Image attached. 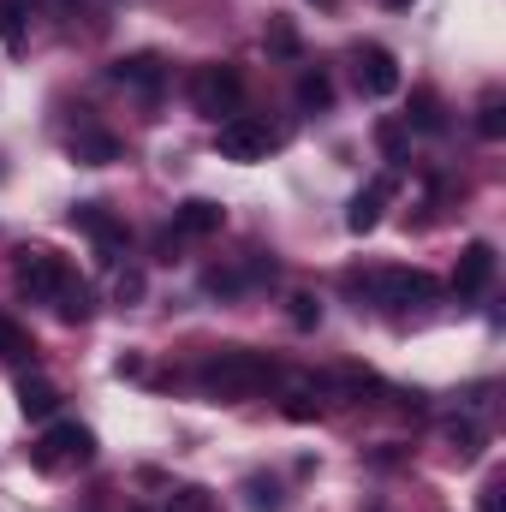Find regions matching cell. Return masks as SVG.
<instances>
[{
    "label": "cell",
    "mask_w": 506,
    "mask_h": 512,
    "mask_svg": "<svg viewBox=\"0 0 506 512\" xmlns=\"http://www.w3.org/2000/svg\"><path fill=\"white\" fill-rule=\"evenodd\" d=\"M352 78H358V90H364V96H376V102H381V96H399V84H405V78H399V60H393L381 42L352 48Z\"/></svg>",
    "instance_id": "ba28073f"
},
{
    "label": "cell",
    "mask_w": 506,
    "mask_h": 512,
    "mask_svg": "<svg viewBox=\"0 0 506 512\" xmlns=\"http://www.w3.org/2000/svg\"><path fill=\"white\" fill-rule=\"evenodd\" d=\"M54 316H60V322H90V316H96V292H90L78 274H66V286L54 292Z\"/></svg>",
    "instance_id": "4fadbf2b"
},
{
    "label": "cell",
    "mask_w": 506,
    "mask_h": 512,
    "mask_svg": "<svg viewBox=\"0 0 506 512\" xmlns=\"http://www.w3.org/2000/svg\"><path fill=\"white\" fill-rule=\"evenodd\" d=\"M36 346H30V334L12 322V316H0V364H24Z\"/></svg>",
    "instance_id": "7402d4cb"
},
{
    "label": "cell",
    "mask_w": 506,
    "mask_h": 512,
    "mask_svg": "<svg viewBox=\"0 0 506 512\" xmlns=\"http://www.w3.org/2000/svg\"><path fill=\"white\" fill-rule=\"evenodd\" d=\"M393 191H399V179H393V173H381V179H370V185L352 197V209H346V227H352L358 239L381 227V209H387V197H393Z\"/></svg>",
    "instance_id": "7c38bea8"
},
{
    "label": "cell",
    "mask_w": 506,
    "mask_h": 512,
    "mask_svg": "<svg viewBox=\"0 0 506 512\" xmlns=\"http://www.w3.org/2000/svg\"><path fill=\"white\" fill-rule=\"evenodd\" d=\"M227 227V209L221 203H209V197H185L179 209H173V239H209V233H221Z\"/></svg>",
    "instance_id": "8fae6325"
},
{
    "label": "cell",
    "mask_w": 506,
    "mask_h": 512,
    "mask_svg": "<svg viewBox=\"0 0 506 512\" xmlns=\"http://www.w3.org/2000/svg\"><path fill=\"white\" fill-rule=\"evenodd\" d=\"M24 24H30V0H0V42L12 54L24 48Z\"/></svg>",
    "instance_id": "ffe728a7"
},
{
    "label": "cell",
    "mask_w": 506,
    "mask_h": 512,
    "mask_svg": "<svg viewBox=\"0 0 506 512\" xmlns=\"http://www.w3.org/2000/svg\"><path fill=\"white\" fill-rule=\"evenodd\" d=\"M298 108H304V114H328V108H334V84H328L322 66L298 72Z\"/></svg>",
    "instance_id": "2e32d148"
},
{
    "label": "cell",
    "mask_w": 506,
    "mask_h": 512,
    "mask_svg": "<svg viewBox=\"0 0 506 512\" xmlns=\"http://www.w3.org/2000/svg\"><path fill=\"white\" fill-rule=\"evenodd\" d=\"M483 512H501V477L483 483Z\"/></svg>",
    "instance_id": "f1b7e54d"
},
{
    "label": "cell",
    "mask_w": 506,
    "mask_h": 512,
    "mask_svg": "<svg viewBox=\"0 0 506 512\" xmlns=\"http://www.w3.org/2000/svg\"><path fill=\"white\" fill-rule=\"evenodd\" d=\"M72 161L108 167V161H120V137H108V131H78V137H72Z\"/></svg>",
    "instance_id": "9a60e30c"
},
{
    "label": "cell",
    "mask_w": 506,
    "mask_h": 512,
    "mask_svg": "<svg viewBox=\"0 0 506 512\" xmlns=\"http://www.w3.org/2000/svg\"><path fill=\"white\" fill-rule=\"evenodd\" d=\"M239 102H245V72H239V66L209 60V66H197V72H191V108H197V114H209L215 126H221V120H233V114H239Z\"/></svg>",
    "instance_id": "7a4b0ae2"
},
{
    "label": "cell",
    "mask_w": 506,
    "mask_h": 512,
    "mask_svg": "<svg viewBox=\"0 0 506 512\" xmlns=\"http://www.w3.org/2000/svg\"><path fill=\"white\" fill-rule=\"evenodd\" d=\"M72 227L90 233V245H96V262H102V268H114V262L126 256V245H131V227L108 209V203H78V209H72Z\"/></svg>",
    "instance_id": "8992f818"
},
{
    "label": "cell",
    "mask_w": 506,
    "mask_h": 512,
    "mask_svg": "<svg viewBox=\"0 0 506 512\" xmlns=\"http://www.w3.org/2000/svg\"><path fill=\"white\" fill-rule=\"evenodd\" d=\"M316 322H322V304H316L310 292H298V298H292V328H316Z\"/></svg>",
    "instance_id": "d4e9b609"
},
{
    "label": "cell",
    "mask_w": 506,
    "mask_h": 512,
    "mask_svg": "<svg viewBox=\"0 0 506 512\" xmlns=\"http://www.w3.org/2000/svg\"><path fill=\"white\" fill-rule=\"evenodd\" d=\"M310 6H322V12H334V6H340V0H310Z\"/></svg>",
    "instance_id": "4dcf8cb0"
},
{
    "label": "cell",
    "mask_w": 506,
    "mask_h": 512,
    "mask_svg": "<svg viewBox=\"0 0 506 512\" xmlns=\"http://www.w3.org/2000/svg\"><path fill=\"white\" fill-rule=\"evenodd\" d=\"M126 298H143V274H137V268L120 274V304H126Z\"/></svg>",
    "instance_id": "83f0119b"
},
{
    "label": "cell",
    "mask_w": 506,
    "mask_h": 512,
    "mask_svg": "<svg viewBox=\"0 0 506 512\" xmlns=\"http://www.w3.org/2000/svg\"><path fill=\"white\" fill-rule=\"evenodd\" d=\"M66 256H54L48 245H24V251L12 256V280H18V292L24 298H36V304H54V292L66 286Z\"/></svg>",
    "instance_id": "277c9868"
},
{
    "label": "cell",
    "mask_w": 506,
    "mask_h": 512,
    "mask_svg": "<svg viewBox=\"0 0 506 512\" xmlns=\"http://www.w3.org/2000/svg\"><path fill=\"white\" fill-rule=\"evenodd\" d=\"M215 501H209V489H197V483H185V489H173V501H167V512H209Z\"/></svg>",
    "instance_id": "cb8c5ba5"
},
{
    "label": "cell",
    "mask_w": 506,
    "mask_h": 512,
    "mask_svg": "<svg viewBox=\"0 0 506 512\" xmlns=\"http://www.w3.org/2000/svg\"><path fill=\"white\" fill-rule=\"evenodd\" d=\"M274 143H280V131L268 126V120H256V114H233V120H221V131H215V149L227 161H268Z\"/></svg>",
    "instance_id": "52a82bcc"
},
{
    "label": "cell",
    "mask_w": 506,
    "mask_h": 512,
    "mask_svg": "<svg viewBox=\"0 0 506 512\" xmlns=\"http://www.w3.org/2000/svg\"><path fill=\"white\" fill-rule=\"evenodd\" d=\"M477 131H483V137H501V131H506V108H501V96H489V102H483V120H477Z\"/></svg>",
    "instance_id": "484cf974"
},
{
    "label": "cell",
    "mask_w": 506,
    "mask_h": 512,
    "mask_svg": "<svg viewBox=\"0 0 506 512\" xmlns=\"http://www.w3.org/2000/svg\"><path fill=\"white\" fill-rule=\"evenodd\" d=\"M405 126H417V131H447L441 96H435V90H411V114H405Z\"/></svg>",
    "instance_id": "d6986e66"
},
{
    "label": "cell",
    "mask_w": 506,
    "mask_h": 512,
    "mask_svg": "<svg viewBox=\"0 0 506 512\" xmlns=\"http://www.w3.org/2000/svg\"><path fill=\"white\" fill-rule=\"evenodd\" d=\"M18 411H24L30 423L54 417V411H60V387L42 382V376H24V382H18Z\"/></svg>",
    "instance_id": "5bb4252c"
},
{
    "label": "cell",
    "mask_w": 506,
    "mask_h": 512,
    "mask_svg": "<svg viewBox=\"0 0 506 512\" xmlns=\"http://www.w3.org/2000/svg\"><path fill=\"white\" fill-rule=\"evenodd\" d=\"M441 435H447V447H453L459 459H477V453H483V429H477L471 417H453V423H447Z\"/></svg>",
    "instance_id": "44dd1931"
},
{
    "label": "cell",
    "mask_w": 506,
    "mask_h": 512,
    "mask_svg": "<svg viewBox=\"0 0 506 512\" xmlns=\"http://www.w3.org/2000/svg\"><path fill=\"white\" fill-rule=\"evenodd\" d=\"M239 495H245V512H286L280 483H274V477H262V471H251V477L239 483Z\"/></svg>",
    "instance_id": "e0dca14e"
},
{
    "label": "cell",
    "mask_w": 506,
    "mask_h": 512,
    "mask_svg": "<svg viewBox=\"0 0 506 512\" xmlns=\"http://www.w3.org/2000/svg\"><path fill=\"white\" fill-rule=\"evenodd\" d=\"M268 48H274L280 60H298V30H292L286 18H268Z\"/></svg>",
    "instance_id": "603a6c76"
},
{
    "label": "cell",
    "mask_w": 506,
    "mask_h": 512,
    "mask_svg": "<svg viewBox=\"0 0 506 512\" xmlns=\"http://www.w3.org/2000/svg\"><path fill=\"white\" fill-rule=\"evenodd\" d=\"M352 286L370 298V304H381V310H411V304H429L435 298V280L423 274V268H376V274H352Z\"/></svg>",
    "instance_id": "3957f363"
},
{
    "label": "cell",
    "mask_w": 506,
    "mask_h": 512,
    "mask_svg": "<svg viewBox=\"0 0 506 512\" xmlns=\"http://www.w3.org/2000/svg\"><path fill=\"white\" fill-rule=\"evenodd\" d=\"M376 149L393 161V167H405V161H411V126H405V120H381L376 126Z\"/></svg>",
    "instance_id": "ac0fdd59"
},
{
    "label": "cell",
    "mask_w": 506,
    "mask_h": 512,
    "mask_svg": "<svg viewBox=\"0 0 506 512\" xmlns=\"http://www.w3.org/2000/svg\"><path fill=\"white\" fill-rule=\"evenodd\" d=\"M489 280H495V245L489 239H471L459 251V268H453V292L459 298H477V292H489Z\"/></svg>",
    "instance_id": "30bf717a"
},
{
    "label": "cell",
    "mask_w": 506,
    "mask_h": 512,
    "mask_svg": "<svg viewBox=\"0 0 506 512\" xmlns=\"http://www.w3.org/2000/svg\"><path fill=\"white\" fill-rule=\"evenodd\" d=\"M96 459V435L84 423H54L36 447H30V465L36 471H60V465H90Z\"/></svg>",
    "instance_id": "5b68a950"
},
{
    "label": "cell",
    "mask_w": 506,
    "mask_h": 512,
    "mask_svg": "<svg viewBox=\"0 0 506 512\" xmlns=\"http://www.w3.org/2000/svg\"><path fill=\"white\" fill-rule=\"evenodd\" d=\"M316 411H322V399H310V393H286V417L304 423V417H316Z\"/></svg>",
    "instance_id": "4316f807"
},
{
    "label": "cell",
    "mask_w": 506,
    "mask_h": 512,
    "mask_svg": "<svg viewBox=\"0 0 506 512\" xmlns=\"http://www.w3.org/2000/svg\"><path fill=\"white\" fill-rule=\"evenodd\" d=\"M274 382H280L274 358L251 352V346H221V352H203V364H197V387L215 399H256Z\"/></svg>",
    "instance_id": "6da1fadb"
},
{
    "label": "cell",
    "mask_w": 506,
    "mask_h": 512,
    "mask_svg": "<svg viewBox=\"0 0 506 512\" xmlns=\"http://www.w3.org/2000/svg\"><path fill=\"white\" fill-rule=\"evenodd\" d=\"M108 72H114V84H120V90L143 96V102H155V96L167 90V66H161V54H120Z\"/></svg>",
    "instance_id": "9c48e42d"
},
{
    "label": "cell",
    "mask_w": 506,
    "mask_h": 512,
    "mask_svg": "<svg viewBox=\"0 0 506 512\" xmlns=\"http://www.w3.org/2000/svg\"><path fill=\"white\" fill-rule=\"evenodd\" d=\"M381 6H387V12H405V6H417V0H381Z\"/></svg>",
    "instance_id": "f546056e"
}]
</instances>
